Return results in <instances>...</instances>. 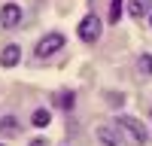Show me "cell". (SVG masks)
I'll list each match as a JSON object with an SVG mask.
<instances>
[{
	"mask_svg": "<svg viewBox=\"0 0 152 146\" xmlns=\"http://www.w3.org/2000/svg\"><path fill=\"white\" fill-rule=\"evenodd\" d=\"M100 31H104V21H100L94 12H88V15L79 21V28H76V34H79L82 43H97L100 40Z\"/></svg>",
	"mask_w": 152,
	"mask_h": 146,
	"instance_id": "3957f363",
	"label": "cell"
},
{
	"mask_svg": "<svg viewBox=\"0 0 152 146\" xmlns=\"http://www.w3.org/2000/svg\"><path fill=\"white\" fill-rule=\"evenodd\" d=\"M18 61H21V46H15V43L6 46L3 52H0V67H6V70H9V67H15Z\"/></svg>",
	"mask_w": 152,
	"mask_h": 146,
	"instance_id": "8992f818",
	"label": "cell"
},
{
	"mask_svg": "<svg viewBox=\"0 0 152 146\" xmlns=\"http://www.w3.org/2000/svg\"><path fill=\"white\" fill-rule=\"evenodd\" d=\"M149 24H152V12H149Z\"/></svg>",
	"mask_w": 152,
	"mask_h": 146,
	"instance_id": "9a60e30c",
	"label": "cell"
},
{
	"mask_svg": "<svg viewBox=\"0 0 152 146\" xmlns=\"http://www.w3.org/2000/svg\"><path fill=\"white\" fill-rule=\"evenodd\" d=\"M116 128H119L134 146H146V143H149V131H146V125H143L140 119H134V116H119V119H116Z\"/></svg>",
	"mask_w": 152,
	"mask_h": 146,
	"instance_id": "6da1fadb",
	"label": "cell"
},
{
	"mask_svg": "<svg viewBox=\"0 0 152 146\" xmlns=\"http://www.w3.org/2000/svg\"><path fill=\"white\" fill-rule=\"evenodd\" d=\"M152 12V0H128V15L131 18H143Z\"/></svg>",
	"mask_w": 152,
	"mask_h": 146,
	"instance_id": "52a82bcc",
	"label": "cell"
},
{
	"mask_svg": "<svg viewBox=\"0 0 152 146\" xmlns=\"http://www.w3.org/2000/svg\"><path fill=\"white\" fill-rule=\"evenodd\" d=\"M64 34L61 31H52V34H46V36H40V43L34 46V55L37 58H52L55 52H61V49H64Z\"/></svg>",
	"mask_w": 152,
	"mask_h": 146,
	"instance_id": "7a4b0ae2",
	"label": "cell"
},
{
	"mask_svg": "<svg viewBox=\"0 0 152 146\" xmlns=\"http://www.w3.org/2000/svg\"><path fill=\"white\" fill-rule=\"evenodd\" d=\"M52 104L61 107V110H70V107L76 104V101H73V91H67V88H64V91H58V94L52 97Z\"/></svg>",
	"mask_w": 152,
	"mask_h": 146,
	"instance_id": "30bf717a",
	"label": "cell"
},
{
	"mask_svg": "<svg viewBox=\"0 0 152 146\" xmlns=\"http://www.w3.org/2000/svg\"><path fill=\"white\" fill-rule=\"evenodd\" d=\"M28 146H49V140H43V137H37V140H31Z\"/></svg>",
	"mask_w": 152,
	"mask_h": 146,
	"instance_id": "5bb4252c",
	"label": "cell"
},
{
	"mask_svg": "<svg viewBox=\"0 0 152 146\" xmlns=\"http://www.w3.org/2000/svg\"><path fill=\"white\" fill-rule=\"evenodd\" d=\"M104 97L110 101V107H122V104H125V94H122V91H107Z\"/></svg>",
	"mask_w": 152,
	"mask_h": 146,
	"instance_id": "4fadbf2b",
	"label": "cell"
},
{
	"mask_svg": "<svg viewBox=\"0 0 152 146\" xmlns=\"http://www.w3.org/2000/svg\"><path fill=\"white\" fill-rule=\"evenodd\" d=\"M21 21V6L18 3H3L0 6V24L3 28H15Z\"/></svg>",
	"mask_w": 152,
	"mask_h": 146,
	"instance_id": "277c9868",
	"label": "cell"
},
{
	"mask_svg": "<svg viewBox=\"0 0 152 146\" xmlns=\"http://www.w3.org/2000/svg\"><path fill=\"white\" fill-rule=\"evenodd\" d=\"M31 122H34V128H46L49 122H52V116H49V110H34Z\"/></svg>",
	"mask_w": 152,
	"mask_h": 146,
	"instance_id": "8fae6325",
	"label": "cell"
},
{
	"mask_svg": "<svg viewBox=\"0 0 152 146\" xmlns=\"http://www.w3.org/2000/svg\"><path fill=\"white\" fill-rule=\"evenodd\" d=\"M137 70H140L143 76H152V55H140V61H137Z\"/></svg>",
	"mask_w": 152,
	"mask_h": 146,
	"instance_id": "7c38bea8",
	"label": "cell"
},
{
	"mask_svg": "<svg viewBox=\"0 0 152 146\" xmlns=\"http://www.w3.org/2000/svg\"><path fill=\"white\" fill-rule=\"evenodd\" d=\"M122 9H125V0H110V15H107V24H119Z\"/></svg>",
	"mask_w": 152,
	"mask_h": 146,
	"instance_id": "9c48e42d",
	"label": "cell"
},
{
	"mask_svg": "<svg viewBox=\"0 0 152 146\" xmlns=\"http://www.w3.org/2000/svg\"><path fill=\"white\" fill-rule=\"evenodd\" d=\"M0 146H3V143H0Z\"/></svg>",
	"mask_w": 152,
	"mask_h": 146,
	"instance_id": "2e32d148",
	"label": "cell"
},
{
	"mask_svg": "<svg viewBox=\"0 0 152 146\" xmlns=\"http://www.w3.org/2000/svg\"><path fill=\"white\" fill-rule=\"evenodd\" d=\"M94 134H97L100 146H122V134H119V128H113V125H100Z\"/></svg>",
	"mask_w": 152,
	"mask_h": 146,
	"instance_id": "5b68a950",
	"label": "cell"
},
{
	"mask_svg": "<svg viewBox=\"0 0 152 146\" xmlns=\"http://www.w3.org/2000/svg\"><path fill=\"white\" fill-rule=\"evenodd\" d=\"M18 131H21V125H18L15 116H3L0 119V137H18Z\"/></svg>",
	"mask_w": 152,
	"mask_h": 146,
	"instance_id": "ba28073f",
	"label": "cell"
},
{
	"mask_svg": "<svg viewBox=\"0 0 152 146\" xmlns=\"http://www.w3.org/2000/svg\"><path fill=\"white\" fill-rule=\"evenodd\" d=\"M149 116H152V113H149Z\"/></svg>",
	"mask_w": 152,
	"mask_h": 146,
	"instance_id": "e0dca14e",
	"label": "cell"
}]
</instances>
